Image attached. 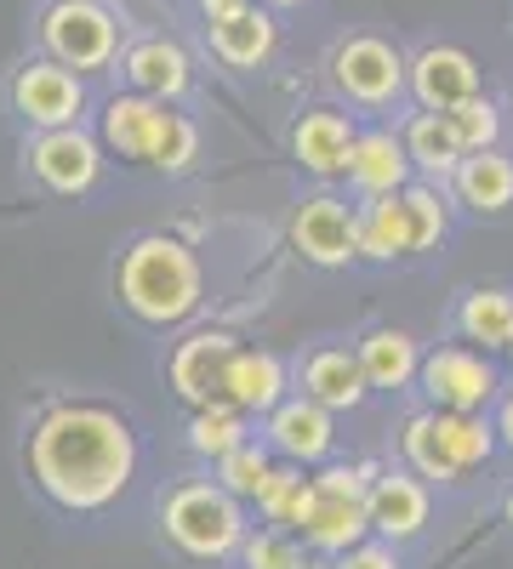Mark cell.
<instances>
[{"label":"cell","mask_w":513,"mask_h":569,"mask_svg":"<svg viewBox=\"0 0 513 569\" xmlns=\"http://www.w3.org/2000/svg\"><path fill=\"white\" fill-rule=\"evenodd\" d=\"M399 461L434 490H462L496 461V427L491 416L416 405L399 421Z\"/></svg>","instance_id":"5b68a950"},{"label":"cell","mask_w":513,"mask_h":569,"mask_svg":"<svg viewBox=\"0 0 513 569\" xmlns=\"http://www.w3.org/2000/svg\"><path fill=\"white\" fill-rule=\"evenodd\" d=\"M257 7H268V12H292V7H308V0H257Z\"/></svg>","instance_id":"8d00e7d4"},{"label":"cell","mask_w":513,"mask_h":569,"mask_svg":"<svg viewBox=\"0 0 513 569\" xmlns=\"http://www.w3.org/2000/svg\"><path fill=\"white\" fill-rule=\"evenodd\" d=\"M286 240L308 268H325V273L354 268L359 262V206H348V194H337V188H314V194L292 206Z\"/></svg>","instance_id":"30bf717a"},{"label":"cell","mask_w":513,"mask_h":569,"mask_svg":"<svg viewBox=\"0 0 513 569\" xmlns=\"http://www.w3.org/2000/svg\"><path fill=\"white\" fill-rule=\"evenodd\" d=\"M359 206V262H377V268H394V262H411V217H405V200L388 194V200H354Z\"/></svg>","instance_id":"484cf974"},{"label":"cell","mask_w":513,"mask_h":569,"mask_svg":"<svg viewBox=\"0 0 513 569\" xmlns=\"http://www.w3.org/2000/svg\"><path fill=\"white\" fill-rule=\"evenodd\" d=\"M502 525H507V530H513V490H507V496H502Z\"/></svg>","instance_id":"f35d334b"},{"label":"cell","mask_w":513,"mask_h":569,"mask_svg":"<svg viewBox=\"0 0 513 569\" xmlns=\"http://www.w3.org/2000/svg\"><path fill=\"white\" fill-rule=\"evenodd\" d=\"M34 34H40V58L75 69L80 80L115 69L126 52V23L103 0H52V7H40Z\"/></svg>","instance_id":"52a82bcc"},{"label":"cell","mask_w":513,"mask_h":569,"mask_svg":"<svg viewBox=\"0 0 513 569\" xmlns=\"http://www.w3.org/2000/svg\"><path fill=\"white\" fill-rule=\"evenodd\" d=\"M246 439H257V433H251V416L235 410L228 399L189 410V427H182V445H189V456H200L206 467H217L228 450H240Z\"/></svg>","instance_id":"83f0119b"},{"label":"cell","mask_w":513,"mask_h":569,"mask_svg":"<svg viewBox=\"0 0 513 569\" xmlns=\"http://www.w3.org/2000/svg\"><path fill=\"white\" fill-rule=\"evenodd\" d=\"M485 91V69L468 46H451V40H434L423 46L416 58H405V98L428 114H445L456 103H468Z\"/></svg>","instance_id":"9a60e30c"},{"label":"cell","mask_w":513,"mask_h":569,"mask_svg":"<svg viewBox=\"0 0 513 569\" xmlns=\"http://www.w3.org/2000/svg\"><path fill=\"white\" fill-rule=\"evenodd\" d=\"M399 200H405V217H411V251H416V257L440 251V246L451 240V228H456V200H451V188L416 177Z\"/></svg>","instance_id":"f1b7e54d"},{"label":"cell","mask_w":513,"mask_h":569,"mask_svg":"<svg viewBox=\"0 0 513 569\" xmlns=\"http://www.w3.org/2000/svg\"><path fill=\"white\" fill-rule=\"evenodd\" d=\"M274 467H279V461H274V450H268L263 439H246L240 450H228V456L211 467V479H217L228 496H235V501H246V507H251V501L263 496V485L274 479Z\"/></svg>","instance_id":"1f68e13d"},{"label":"cell","mask_w":513,"mask_h":569,"mask_svg":"<svg viewBox=\"0 0 513 569\" xmlns=\"http://www.w3.org/2000/svg\"><path fill=\"white\" fill-rule=\"evenodd\" d=\"M354 137H359V126H354V114L343 109V103H314V109H303L297 120H292V160L314 177V182H343V171H348V154H354Z\"/></svg>","instance_id":"ac0fdd59"},{"label":"cell","mask_w":513,"mask_h":569,"mask_svg":"<svg viewBox=\"0 0 513 569\" xmlns=\"http://www.w3.org/2000/svg\"><path fill=\"white\" fill-rule=\"evenodd\" d=\"M98 142L103 154L126 166H149L160 177H189L200 160V126L177 103H155L144 91H115L98 109Z\"/></svg>","instance_id":"277c9868"},{"label":"cell","mask_w":513,"mask_h":569,"mask_svg":"<svg viewBox=\"0 0 513 569\" xmlns=\"http://www.w3.org/2000/svg\"><path fill=\"white\" fill-rule=\"evenodd\" d=\"M314 501L297 541L319 558H343L348 547L371 541V512H365V485L377 479V461H325L308 472Z\"/></svg>","instance_id":"8992f818"},{"label":"cell","mask_w":513,"mask_h":569,"mask_svg":"<svg viewBox=\"0 0 513 569\" xmlns=\"http://www.w3.org/2000/svg\"><path fill=\"white\" fill-rule=\"evenodd\" d=\"M451 200L468 217H507L513 211V154L507 149H485V154H462V166L451 171Z\"/></svg>","instance_id":"603a6c76"},{"label":"cell","mask_w":513,"mask_h":569,"mask_svg":"<svg viewBox=\"0 0 513 569\" xmlns=\"http://www.w3.org/2000/svg\"><path fill=\"white\" fill-rule=\"evenodd\" d=\"M303 569H337V558H319V552H308V558H303Z\"/></svg>","instance_id":"74e56055"},{"label":"cell","mask_w":513,"mask_h":569,"mask_svg":"<svg viewBox=\"0 0 513 569\" xmlns=\"http://www.w3.org/2000/svg\"><path fill=\"white\" fill-rule=\"evenodd\" d=\"M292 365L279 359L274 348H235V359H228V376H223V399L246 410L251 421H263L279 399H292Z\"/></svg>","instance_id":"44dd1931"},{"label":"cell","mask_w":513,"mask_h":569,"mask_svg":"<svg viewBox=\"0 0 513 569\" xmlns=\"http://www.w3.org/2000/svg\"><path fill=\"white\" fill-rule=\"evenodd\" d=\"M115 302L149 330L189 325L206 302V268L177 233H137L115 257Z\"/></svg>","instance_id":"7a4b0ae2"},{"label":"cell","mask_w":513,"mask_h":569,"mask_svg":"<svg viewBox=\"0 0 513 569\" xmlns=\"http://www.w3.org/2000/svg\"><path fill=\"white\" fill-rule=\"evenodd\" d=\"M120 80H126V91H144V98H155V103H182L189 86H195V63L177 40L137 34L120 52Z\"/></svg>","instance_id":"ffe728a7"},{"label":"cell","mask_w":513,"mask_h":569,"mask_svg":"<svg viewBox=\"0 0 513 569\" xmlns=\"http://www.w3.org/2000/svg\"><path fill=\"white\" fill-rule=\"evenodd\" d=\"M337 569H405L399 563V547H388V541H359V547H348L343 558H337Z\"/></svg>","instance_id":"836d02e7"},{"label":"cell","mask_w":513,"mask_h":569,"mask_svg":"<svg viewBox=\"0 0 513 569\" xmlns=\"http://www.w3.org/2000/svg\"><path fill=\"white\" fill-rule=\"evenodd\" d=\"M507 120H513V98H507Z\"/></svg>","instance_id":"60d3db41"},{"label":"cell","mask_w":513,"mask_h":569,"mask_svg":"<svg viewBox=\"0 0 513 569\" xmlns=\"http://www.w3.org/2000/svg\"><path fill=\"white\" fill-rule=\"evenodd\" d=\"M7 103L12 114L29 126V131H63V126H80L91 98H86V80L52 58H29L18 63L12 86H7Z\"/></svg>","instance_id":"7c38bea8"},{"label":"cell","mask_w":513,"mask_h":569,"mask_svg":"<svg viewBox=\"0 0 513 569\" xmlns=\"http://www.w3.org/2000/svg\"><path fill=\"white\" fill-rule=\"evenodd\" d=\"M348 194L354 200H388V194H405V188L416 182V166L405 154V142H399V126H359L354 137V154H348Z\"/></svg>","instance_id":"d6986e66"},{"label":"cell","mask_w":513,"mask_h":569,"mask_svg":"<svg viewBox=\"0 0 513 569\" xmlns=\"http://www.w3.org/2000/svg\"><path fill=\"white\" fill-rule=\"evenodd\" d=\"M416 399L428 410H468V416H491L496 399L507 393V370L502 359L468 348V342H440L423 348V370H416Z\"/></svg>","instance_id":"9c48e42d"},{"label":"cell","mask_w":513,"mask_h":569,"mask_svg":"<svg viewBox=\"0 0 513 569\" xmlns=\"http://www.w3.org/2000/svg\"><path fill=\"white\" fill-rule=\"evenodd\" d=\"M491 427H496V450H507V456H513V388L496 399V410H491Z\"/></svg>","instance_id":"e575fe53"},{"label":"cell","mask_w":513,"mask_h":569,"mask_svg":"<svg viewBox=\"0 0 513 569\" xmlns=\"http://www.w3.org/2000/svg\"><path fill=\"white\" fill-rule=\"evenodd\" d=\"M235 348H240V337L235 330H223V325H211V330H189L182 342H171V353H166V388L189 405V410H200V405H217L223 399V376H228V359H235Z\"/></svg>","instance_id":"2e32d148"},{"label":"cell","mask_w":513,"mask_h":569,"mask_svg":"<svg viewBox=\"0 0 513 569\" xmlns=\"http://www.w3.org/2000/svg\"><path fill=\"white\" fill-rule=\"evenodd\" d=\"M160 541L189 563H228L251 536V507L228 496L211 472H182L155 496Z\"/></svg>","instance_id":"3957f363"},{"label":"cell","mask_w":513,"mask_h":569,"mask_svg":"<svg viewBox=\"0 0 513 569\" xmlns=\"http://www.w3.org/2000/svg\"><path fill=\"white\" fill-rule=\"evenodd\" d=\"M325 80H332L337 103L359 114H394L405 103V52L383 34H343L325 58Z\"/></svg>","instance_id":"ba28073f"},{"label":"cell","mask_w":513,"mask_h":569,"mask_svg":"<svg viewBox=\"0 0 513 569\" xmlns=\"http://www.w3.org/2000/svg\"><path fill=\"white\" fill-rule=\"evenodd\" d=\"M257 439L274 450V461L314 472L325 461H337V416L314 399H303V393H292L257 421Z\"/></svg>","instance_id":"4fadbf2b"},{"label":"cell","mask_w":513,"mask_h":569,"mask_svg":"<svg viewBox=\"0 0 513 569\" xmlns=\"http://www.w3.org/2000/svg\"><path fill=\"white\" fill-rule=\"evenodd\" d=\"M292 388L314 405H325L332 416H354L371 388H365V370L354 359V342H314L308 353H297L292 365Z\"/></svg>","instance_id":"e0dca14e"},{"label":"cell","mask_w":513,"mask_h":569,"mask_svg":"<svg viewBox=\"0 0 513 569\" xmlns=\"http://www.w3.org/2000/svg\"><path fill=\"white\" fill-rule=\"evenodd\" d=\"M354 359L365 370V388L371 393H411L416 388V370H423V342L399 325H371L365 337L354 342Z\"/></svg>","instance_id":"7402d4cb"},{"label":"cell","mask_w":513,"mask_h":569,"mask_svg":"<svg viewBox=\"0 0 513 569\" xmlns=\"http://www.w3.org/2000/svg\"><path fill=\"white\" fill-rule=\"evenodd\" d=\"M303 558H308V547L292 530H268V525H257L235 552L240 569H303Z\"/></svg>","instance_id":"d6a6232c"},{"label":"cell","mask_w":513,"mask_h":569,"mask_svg":"<svg viewBox=\"0 0 513 569\" xmlns=\"http://www.w3.org/2000/svg\"><path fill=\"white\" fill-rule=\"evenodd\" d=\"M451 325H456V337L468 348L502 359L507 342H513V284H496V279L491 284H468V291L456 297Z\"/></svg>","instance_id":"cb8c5ba5"},{"label":"cell","mask_w":513,"mask_h":569,"mask_svg":"<svg viewBox=\"0 0 513 569\" xmlns=\"http://www.w3.org/2000/svg\"><path fill=\"white\" fill-rule=\"evenodd\" d=\"M308 501H314V479L303 467H286L279 461L274 467V479L263 485V496L251 501V518L257 525H268V530H303V518H308Z\"/></svg>","instance_id":"f546056e"},{"label":"cell","mask_w":513,"mask_h":569,"mask_svg":"<svg viewBox=\"0 0 513 569\" xmlns=\"http://www.w3.org/2000/svg\"><path fill=\"white\" fill-rule=\"evenodd\" d=\"M211 29V58L223 69H263L274 58V46H279V23L268 7H246L235 18H223V23H206Z\"/></svg>","instance_id":"d4e9b609"},{"label":"cell","mask_w":513,"mask_h":569,"mask_svg":"<svg viewBox=\"0 0 513 569\" xmlns=\"http://www.w3.org/2000/svg\"><path fill=\"white\" fill-rule=\"evenodd\" d=\"M365 512H371V536L377 541L411 547L434 525V485H423L405 461H388V467H377V479L365 485Z\"/></svg>","instance_id":"5bb4252c"},{"label":"cell","mask_w":513,"mask_h":569,"mask_svg":"<svg viewBox=\"0 0 513 569\" xmlns=\"http://www.w3.org/2000/svg\"><path fill=\"white\" fill-rule=\"evenodd\" d=\"M195 7H200V18H206V23H223V18H235V12L257 7V0H195Z\"/></svg>","instance_id":"d590c367"},{"label":"cell","mask_w":513,"mask_h":569,"mask_svg":"<svg viewBox=\"0 0 513 569\" xmlns=\"http://www.w3.org/2000/svg\"><path fill=\"white\" fill-rule=\"evenodd\" d=\"M23 171L34 177V188H46L52 200H86L103 182V142L86 126H63V131H29L23 142Z\"/></svg>","instance_id":"8fae6325"},{"label":"cell","mask_w":513,"mask_h":569,"mask_svg":"<svg viewBox=\"0 0 513 569\" xmlns=\"http://www.w3.org/2000/svg\"><path fill=\"white\" fill-rule=\"evenodd\" d=\"M399 142H405V154L416 166V177L423 182H451V171L462 166V149H456V137L445 126V114H428V109H416L399 120Z\"/></svg>","instance_id":"4316f807"},{"label":"cell","mask_w":513,"mask_h":569,"mask_svg":"<svg viewBox=\"0 0 513 569\" xmlns=\"http://www.w3.org/2000/svg\"><path fill=\"white\" fill-rule=\"evenodd\" d=\"M445 126L456 137L462 154H485V149H502V126H507V109L491 98V91H480V98L445 109Z\"/></svg>","instance_id":"4dcf8cb0"},{"label":"cell","mask_w":513,"mask_h":569,"mask_svg":"<svg viewBox=\"0 0 513 569\" xmlns=\"http://www.w3.org/2000/svg\"><path fill=\"white\" fill-rule=\"evenodd\" d=\"M144 467V439L137 421L109 405L63 393L40 405L23 427V472L29 485L69 518H98L109 512Z\"/></svg>","instance_id":"6da1fadb"},{"label":"cell","mask_w":513,"mask_h":569,"mask_svg":"<svg viewBox=\"0 0 513 569\" xmlns=\"http://www.w3.org/2000/svg\"><path fill=\"white\" fill-rule=\"evenodd\" d=\"M502 370H507V382H513V342H507V353H502Z\"/></svg>","instance_id":"ab89813d"}]
</instances>
